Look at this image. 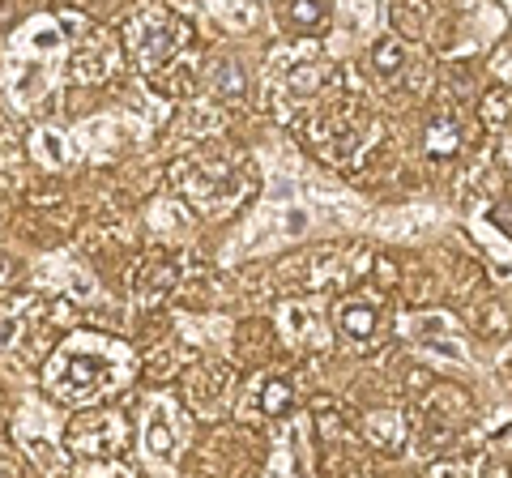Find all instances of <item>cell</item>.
Returning a JSON list of instances; mask_svg holds the SVG:
<instances>
[{
    "label": "cell",
    "mask_w": 512,
    "mask_h": 478,
    "mask_svg": "<svg viewBox=\"0 0 512 478\" xmlns=\"http://www.w3.org/2000/svg\"><path fill=\"white\" fill-rule=\"evenodd\" d=\"M372 65H376L384 77H397V73L406 69V47L397 43L393 35H389V39H380V43L372 47Z\"/></svg>",
    "instance_id": "5bb4252c"
},
{
    "label": "cell",
    "mask_w": 512,
    "mask_h": 478,
    "mask_svg": "<svg viewBox=\"0 0 512 478\" xmlns=\"http://www.w3.org/2000/svg\"><path fill=\"white\" fill-rule=\"evenodd\" d=\"M175 286H180V265L163 257V252H154V257H146L133 269V295L141 308H158Z\"/></svg>",
    "instance_id": "8992f818"
},
{
    "label": "cell",
    "mask_w": 512,
    "mask_h": 478,
    "mask_svg": "<svg viewBox=\"0 0 512 478\" xmlns=\"http://www.w3.org/2000/svg\"><path fill=\"white\" fill-rule=\"evenodd\" d=\"M431 478H466V474H461V470H453V466H440V470L431 474Z\"/></svg>",
    "instance_id": "ac0fdd59"
},
{
    "label": "cell",
    "mask_w": 512,
    "mask_h": 478,
    "mask_svg": "<svg viewBox=\"0 0 512 478\" xmlns=\"http://www.w3.org/2000/svg\"><path fill=\"white\" fill-rule=\"evenodd\" d=\"M214 94L222 103H239L248 94V82H244V69L235 65V60H227V65L214 69Z\"/></svg>",
    "instance_id": "4fadbf2b"
},
{
    "label": "cell",
    "mask_w": 512,
    "mask_h": 478,
    "mask_svg": "<svg viewBox=\"0 0 512 478\" xmlns=\"http://www.w3.org/2000/svg\"><path fill=\"white\" fill-rule=\"evenodd\" d=\"M338 325L355 346H372L376 329H380V312H376L372 299H342L338 304Z\"/></svg>",
    "instance_id": "52a82bcc"
},
{
    "label": "cell",
    "mask_w": 512,
    "mask_h": 478,
    "mask_svg": "<svg viewBox=\"0 0 512 478\" xmlns=\"http://www.w3.org/2000/svg\"><path fill=\"white\" fill-rule=\"evenodd\" d=\"M282 77H286V86H291V90L312 94L316 86H325V82H329V60H325V56H316L312 47H303V52L295 56V65H286V69H282Z\"/></svg>",
    "instance_id": "ba28073f"
},
{
    "label": "cell",
    "mask_w": 512,
    "mask_h": 478,
    "mask_svg": "<svg viewBox=\"0 0 512 478\" xmlns=\"http://www.w3.org/2000/svg\"><path fill=\"white\" fill-rule=\"evenodd\" d=\"M0 478H30L26 474V461L9 449V444H0Z\"/></svg>",
    "instance_id": "9a60e30c"
},
{
    "label": "cell",
    "mask_w": 512,
    "mask_h": 478,
    "mask_svg": "<svg viewBox=\"0 0 512 478\" xmlns=\"http://www.w3.org/2000/svg\"><path fill=\"white\" fill-rule=\"evenodd\" d=\"M64 444L77 461H120L128 449V419L120 410H99L90 406L69 423Z\"/></svg>",
    "instance_id": "277c9868"
},
{
    "label": "cell",
    "mask_w": 512,
    "mask_h": 478,
    "mask_svg": "<svg viewBox=\"0 0 512 478\" xmlns=\"http://www.w3.org/2000/svg\"><path fill=\"white\" fill-rule=\"evenodd\" d=\"M256 406H261V414H269V419H278V414L295 406V385L282 376H265L261 385H256Z\"/></svg>",
    "instance_id": "30bf717a"
},
{
    "label": "cell",
    "mask_w": 512,
    "mask_h": 478,
    "mask_svg": "<svg viewBox=\"0 0 512 478\" xmlns=\"http://www.w3.org/2000/svg\"><path fill=\"white\" fill-rule=\"evenodd\" d=\"M491 222L512 239V205H500V210H491Z\"/></svg>",
    "instance_id": "e0dca14e"
},
{
    "label": "cell",
    "mask_w": 512,
    "mask_h": 478,
    "mask_svg": "<svg viewBox=\"0 0 512 478\" xmlns=\"http://www.w3.org/2000/svg\"><path fill=\"white\" fill-rule=\"evenodd\" d=\"M171 188L180 197H188L197 210L222 214V210H231V205L244 197L248 180L231 163H222V158H192V163H175L171 167Z\"/></svg>",
    "instance_id": "3957f363"
},
{
    "label": "cell",
    "mask_w": 512,
    "mask_h": 478,
    "mask_svg": "<svg viewBox=\"0 0 512 478\" xmlns=\"http://www.w3.org/2000/svg\"><path fill=\"white\" fill-rule=\"evenodd\" d=\"M69 65H73V82L99 86L120 69V43L111 39L107 30L82 22L77 26V35H73V60Z\"/></svg>",
    "instance_id": "5b68a950"
},
{
    "label": "cell",
    "mask_w": 512,
    "mask_h": 478,
    "mask_svg": "<svg viewBox=\"0 0 512 478\" xmlns=\"http://www.w3.org/2000/svg\"><path fill=\"white\" fill-rule=\"evenodd\" d=\"M423 146L431 158H453L461 150V124L453 116H440V120H431L427 124V137H423Z\"/></svg>",
    "instance_id": "7c38bea8"
},
{
    "label": "cell",
    "mask_w": 512,
    "mask_h": 478,
    "mask_svg": "<svg viewBox=\"0 0 512 478\" xmlns=\"http://www.w3.org/2000/svg\"><path fill=\"white\" fill-rule=\"evenodd\" d=\"M282 26L295 30V35H316V30H325L329 26L325 0H286L282 5Z\"/></svg>",
    "instance_id": "9c48e42d"
},
{
    "label": "cell",
    "mask_w": 512,
    "mask_h": 478,
    "mask_svg": "<svg viewBox=\"0 0 512 478\" xmlns=\"http://www.w3.org/2000/svg\"><path fill=\"white\" fill-rule=\"evenodd\" d=\"M192 35H197V30H192L184 13H175L171 5H146L124 22L120 43H124L128 60L137 65V73L154 82V77H163L167 69L180 65Z\"/></svg>",
    "instance_id": "7a4b0ae2"
},
{
    "label": "cell",
    "mask_w": 512,
    "mask_h": 478,
    "mask_svg": "<svg viewBox=\"0 0 512 478\" xmlns=\"http://www.w3.org/2000/svg\"><path fill=\"white\" fill-rule=\"evenodd\" d=\"M128 380H133V350L103 333H69L43 368V389L52 393V402L73 410L99 406Z\"/></svg>",
    "instance_id": "6da1fadb"
},
{
    "label": "cell",
    "mask_w": 512,
    "mask_h": 478,
    "mask_svg": "<svg viewBox=\"0 0 512 478\" xmlns=\"http://www.w3.org/2000/svg\"><path fill=\"white\" fill-rule=\"evenodd\" d=\"M146 453L150 457H163V461L175 453V427H171L167 406H150V419H146Z\"/></svg>",
    "instance_id": "8fae6325"
},
{
    "label": "cell",
    "mask_w": 512,
    "mask_h": 478,
    "mask_svg": "<svg viewBox=\"0 0 512 478\" xmlns=\"http://www.w3.org/2000/svg\"><path fill=\"white\" fill-rule=\"evenodd\" d=\"M39 154L47 163H60L64 158V146H60V133H39Z\"/></svg>",
    "instance_id": "2e32d148"
}]
</instances>
